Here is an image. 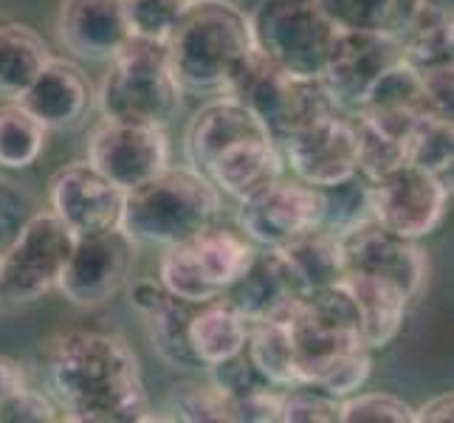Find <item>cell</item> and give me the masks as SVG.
I'll list each match as a JSON object with an SVG mask.
<instances>
[{
  "label": "cell",
  "mask_w": 454,
  "mask_h": 423,
  "mask_svg": "<svg viewBox=\"0 0 454 423\" xmlns=\"http://www.w3.org/2000/svg\"><path fill=\"white\" fill-rule=\"evenodd\" d=\"M339 31H379L403 37L420 12V0H319Z\"/></svg>",
  "instance_id": "obj_26"
},
{
  "label": "cell",
  "mask_w": 454,
  "mask_h": 423,
  "mask_svg": "<svg viewBox=\"0 0 454 423\" xmlns=\"http://www.w3.org/2000/svg\"><path fill=\"white\" fill-rule=\"evenodd\" d=\"M136 243L121 229L76 238L74 252L62 269L57 291L74 308H99L130 279Z\"/></svg>",
  "instance_id": "obj_12"
},
{
  "label": "cell",
  "mask_w": 454,
  "mask_h": 423,
  "mask_svg": "<svg viewBox=\"0 0 454 423\" xmlns=\"http://www.w3.org/2000/svg\"><path fill=\"white\" fill-rule=\"evenodd\" d=\"M169 412L186 423H229V396H223L209 379L184 381L172 387Z\"/></svg>",
  "instance_id": "obj_33"
},
{
  "label": "cell",
  "mask_w": 454,
  "mask_h": 423,
  "mask_svg": "<svg viewBox=\"0 0 454 423\" xmlns=\"http://www.w3.org/2000/svg\"><path fill=\"white\" fill-rule=\"evenodd\" d=\"M0 260H4V252H0Z\"/></svg>",
  "instance_id": "obj_44"
},
{
  "label": "cell",
  "mask_w": 454,
  "mask_h": 423,
  "mask_svg": "<svg viewBox=\"0 0 454 423\" xmlns=\"http://www.w3.org/2000/svg\"><path fill=\"white\" fill-rule=\"evenodd\" d=\"M159 282L172 296H178V300L192 302V305L209 302L215 296H221L207 282V277H203L190 240L164 248V257L159 265Z\"/></svg>",
  "instance_id": "obj_31"
},
{
  "label": "cell",
  "mask_w": 454,
  "mask_h": 423,
  "mask_svg": "<svg viewBox=\"0 0 454 423\" xmlns=\"http://www.w3.org/2000/svg\"><path fill=\"white\" fill-rule=\"evenodd\" d=\"M223 296L248 322H262L288 319L294 308L300 305L302 291L296 288L277 248H257L252 265L231 282Z\"/></svg>",
  "instance_id": "obj_17"
},
{
  "label": "cell",
  "mask_w": 454,
  "mask_h": 423,
  "mask_svg": "<svg viewBox=\"0 0 454 423\" xmlns=\"http://www.w3.org/2000/svg\"><path fill=\"white\" fill-rule=\"evenodd\" d=\"M192 4L195 0H124L130 35L167 40V35Z\"/></svg>",
  "instance_id": "obj_37"
},
{
  "label": "cell",
  "mask_w": 454,
  "mask_h": 423,
  "mask_svg": "<svg viewBox=\"0 0 454 423\" xmlns=\"http://www.w3.org/2000/svg\"><path fill=\"white\" fill-rule=\"evenodd\" d=\"M291 80L294 76L288 71H283L277 62H271L265 54L252 49L229 76L223 93L231 99H238L240 105H246L252 114H257L260 121L269 128V133H274L279 114H283L286 99H288Z\"/></svg>",
  "instance_id": "obj_21"
},
{
  "label": "cell",
  "mask_w": 454,
  "mask_h": 423,
  "mask_svg": "<svg viewBox=\"0 0 454 423\" xmlns=\"http://www.w3.org/2000/svg\"><path fill=\"white\" fill-rule=\"evenodd\" d=\"M406 161L451 181V161H454V133L451 119L427 116L406 138Z\"/></svg>",
  "instance_id": "obj_30"
},
{
  "label": "cell",
  "mask_w": 454,
  "mask_h": 423,
  "mask_svg": "<svg viewBox=\"0 0 454 423\" xmlns=\"http://www.w3.org/2000/svg\"><path fill=\"white\" fill-rule=\"evenodd\" d=\"M221 215V192L192 167H167L124 192L119 229L136 246H176Z\"/></svg>",
  "instance_id": "obj_3"
},
{
  "label": "cell",
  "mask_w": 454,
  "mask_h": 423,
  "mask_svg": "<svg viewBox=\"0 0 454 423\" xmlns=\"http://www.w3.org/2000/svg\"><path fill=\"white\" fill-rule=\"evenodd\" d=\"M277 252L288 265L291 279L296 282V288L302 291V296L310 291L336 286V282L344 277L339 234L327 231L322 226L310 229L308 234H302V238H296L288 246L277 248Z\"/></svg>",
  "instance_id": "obj_24"
},
{
  "label": "cell",
  "mask_w": 454,
  "mask_h": 423,
  "mask_svg": "<svg viewBox=\"0 0 454 423\" xmlns=\"http://www.w3.org/2000/svg\"><path fill=\"white\" fill-rule=\"evenodd\" d=\"M51 420H62L59 403L28 384L0 403V423H51Z\"/></svg>",
  "instance_id": "obj_39"
},
{
  "label": "cell",
  "mask_w": 454,
  "mask_h": 423,
  "mask_svg": "<svg viewBox=\"0 0 454 423\" xmlns=\"http://www.w3.org/2000/svg\"><path fill=\"white\" fill-rule=\"evenodd\" d=\"M341 286L356 305L358 339H362L364 348L375 353L384 350L387 344H393L403 327L406 310H410V296L395 282L362 271H344Z\"/></svg>",
  "instance_id": "obj_20"
},
{
  "label": "cell",
  "mask_w": 454,
  "mask_h": 423,
  "mask_svg": "<svg viewBox=\"0 0 454 423\" xmlns=\"http://www.w3.org/2000/svg\"><path fill=\"white\" fill-rule=\"evenodd\" d=\"M370 217V184L362 176H353L336 186L322 190V229L348 231L350 226Z\"/></svg>",
  "instance_id": "obj_32"
},
{
  "label": "cell",
  "mask_w": 454,
  "mask_h": 423,
  "mask_svg": "<svg viewBox=\"0 0 454 423\" xmlns=\"http://www.w3.org/2000/svg\"><path fill=\"white\" fill-rule=\"evenodd\" d=\"M283 164L294 178L317 190L358 176L356 114H327L279 141Z\"/></svg>",
  "instance_id": "obj_9"
},
{
  "label": "cell",
  "mask_w": 454,
  "mask_h": 423,
  "mask_svg": "<svg viewBox=\"0 0 454 423\" xmlns=\"http://www.w3.org/2000/svg\"><path fill=\"white\" fill-rule=\"evenodd\" d=\"M341 423H415V406L389 393H353L341 398Z\"/></svg>",
  "instance_id": "obj_36"
},
{
  "label": "cell",
  "mask_w": 454,
  "mask_h": 423,
  "mask_svg": "<svg viewBox=\"0 0 454 423\" xmlns=\"http://www.w3.org/2000/svg\"><path fill=\"white\" fill-rule=\"evenodd\" d=\"M356 128H358V176H362L367 184L379 181L381 176L398 169L401 164H410L406 161L403 141H395V138L379 133L358 116H356Z\"/></svg>",
  "instance_id": "obj_35"
},
{
  "label": "cell",
  "mask_w": 454,
  "mask_h": 423,
  "mask_svg": "<svg viewBox=\"0 0 454 423\" xmlns=\"http://www.w3.org/2000/svg\"><path fill=\"white\" fill-rule=\"evenodd\" d=\"M209 370V381L221 389L223 396L229 398H240V396H248L254 393V389H262V387H271L269 381L262 379V375L257 372L254 362L248 358L246 348L240 353H234L229 358H223V362H217Z\"/></svg>",
  "instance_id": "obj_38"
},
{
  "label": "cell",
  "mask_w": 454,
  "mask_h": 423,
  "mask_svg": "<svg viewBox=\"0 0 454 423\" xmlns=\"http://www.w3.org/2000/svg\"><path fill=\"white\" fill-rule=\"evenodd\" d=\"M49 128L31 116L20 102L0 105V167L28 169L40 161L49 141Z\"/></svg>",
  "instance_id": "obj_29"
},
{
  "label": "cell",
  "mask_w": 454,
  "mask_h": 423,
  "mask_svg": "<svg viewBox=\"0 0 454 423\" xmlns=\"http://www.w3.org/2000/svg\"><path fill=\"white\" fill-rule=\"evenodd\" d=\"M51 396L62 420L142 423L150 420V396L138 356L121 336L71 331L45 353Z\"/></svg>",
  "instance_id": "obj_1"
},
{
  "label": "cell",
  "mask_w": 454,
  "mask_h": 423,
  "mask_svg": "<svg viewBox=\"0 0 454 423\" xmlns=\"http://www.w3.org/2000/svg\"><path fill=\"white\" fill-rule=\"evenodd\" d=\"M451 418H454V396L451 393L434 396L424 406L415 410V420H420V423H451Z\"/></svg>",
  "instance_id": "obj_43"
},
{
  "label": "cell",
  "mask_w": 454,
  "mask_h": 423,
  "mask_svg": "<svg viewBox=\"0 0 454 423\" xmlns=\"http://www.w3.org/2000/svg\"><path fill=\"white\" fill-rule=\"evenodd\" d=\"M238 203L240 231L257 248H283L322 226V190L286 172Z\"/></svg>",
  "instance_id": "obj_8"
},
{
  "label": "cell",
  "mask_w": 454,
  "mask_h": 423,
  "mask_svg": "<svg viewBox=\"0 0 454 423\" xmlns=\"http://www.w3.org/2000/svg\"><path fill=\"white\" fill-rule=\"evenodd\" d=\"M248 322L226 296L200 302L190 319V348L200 367H212L223 358L240 353L248 339Z\"/></svg>",
  "instance_id": "obj_22"
},
{
  "label": "cell",
  "mask_w": 454,
  "mask_h": 423,
  "mask_svg": "<svg viewBox=\"0 0 454 423\" xmlns=\"http://www.w3.org/2000/svg\"><path fill=\"white\" fill-rule=\"evenodd\" d=\"M90 99L93 88L82 68L71 59L51 57L14 102H20L49 130H68L85 119Z\"/></svg>",
  "instance_id": "obj_16"
},
{
  "label": "cell",
  "mask_w": 454,
  "mask_h": 423,
  "mask_svg": "<svg viewBox=\"0 0 454 423\" xmlns=\"http://www.w3.org/2000/svg\"><path fill=\"white\" fill-rule=\"evenodd\" d=\"M339 248L344 271H362L395 282L410 300H418L427 288L429 257L424 246L412 238H401V234L389 231L372 217L341 231Z\"/></svg>",
  "instance_id": "obj_11"
},
{
  "label": "cell",
  "mask_w": 454,
  "mask_h": 423,
  "mask_svg": "<svg viewBox=\"0 0 454 423\" xmlns=\"http://www.w3.org/2000/svg\"><path fill=\"white\" fill-rule=\"evenodd\" d=\"M451 181L415 164H401L370 184V217L401 238H429L443 223Z\"/></svg>",
  "instance_id": "obj_7"
},
{
  "label": "cell",
  "mask_w": 454,
  "mask_h": 423,
  "mask_svg": "<svg viewBox=\"0 0 454 423\" xmlns=\"http://www.w3.org/2000/svg\"><path fill=\"white\" fill-rule=\"evenodd\" d=\"M88 164L121 192L169 167V138L159 124L102 119L88 138Z\"/></svg>",
  "instance_id": "obj_10"
},
{
  "label": "cell",
  "mask_w": 454,
  "mask_h": 423,
  "mask_svg": "<svg viewBox=\"0 0 454 423\" xmlns=\"http://www.w3.org/2000/svg\"><path fill=\"white\" fill-rule=\"evenodd\" d=\"M167 296H169V291L161 286L159 277L155 279H136L130 286V308L138 313V317H145V313H150L153 308H159Z\"/></svg>",
  "instance_id": "obj_41"
},
{
  "label": "cell",
  "mask_w": 454,
  "mask_h": 423,
  "mask_svg": "<svg viewBox=\"0 0 454 423\" xmlns=\"http://www.w3.org/2000/svg\"><path fill=\"white\" fill-rule=\"evenodd\" d=\"M192 310H195L192 302H184L178 296L169 294L159 308H153L150 313L142 317L155 353H159L167 364L181 367V370H203L190 348Z\"/></svg>",
  "instance_id": "obj_27"
},
{
  "label": "cell",
  "mask_w": 454,
  "mask_h": 423,
  "mask_svg": "<svg viewBox=\"0 0 454 423\" xmlns=\"http://www.w3.org/2000/svg\"><path fill=\"white\" fill-rule=\"evenodd\" d=\"M229 420L277 423L279 420V387H262L248 396L229 398Z\"/></svg>",
  "instance_id": "obj_40"
},
{
  "label": "cell",
  "mask_w": 454,
  "mask_h": 423,
  "mask_svg": "<svg viewBox=\"0 0 454 423\" xmlns=\"http://www.w3.org/2000/svg\"><path fill=\"white\" fill-rule=\"evenodd\" d=\"M248 23L254 49L291 76H322L339 35L319 0H260Z\"/></svg>",
  "instance_id": "obj_5"
},
{
  "label": "cell",
  "mask_w": 454,
  "mask_h": 423,
  "mask_svg": "<svg viewBox=\"0 0 454 423\" xmlns=\"http://www.w3.org/2000/svg\"><path fill=\"white\" fill-rule=\"evenodd\" d=\"M57 35L74 57L111 62L130 37L124 0H62Z\"/></svg>",
  "instance_id": "obj_15"
},
{
  "label": "cell",
  "mask_w": 454,
  "mask_h": 423,
  "mask_svg": "<svg viewBox=\"0 0 454 423\" xmlns=\"http://www.w3.org/2000/svg\"><path fill=\"white\" fill-rule=\"evenodd\" d=\"M286 172L283 153L271 133L248 136L229 145L215 155V161L207 167L203 178H207L217 192L229 195L234 200H243L260 186L279 178Z\"/></svg>",
  "instance_id": "obj_18"
},
{
  "label": "cell",
  "mask_w": 454,
  "mask_h": 423,
  "mask_svg": "<svg viewBox=\"0 0 454 423\" xmlns=\"http://www.w3.org/2000/svg\"><path fill=\"white\" fill-rule=\"evenodd\" d=\"M181 93L169 68L167 43L130 35L114 54L97 102L105 119L167 128L181 111Z\"/></svg>",
  "instance_id": "obj_4"
},
{
  "label": "cell",
  "mask_w": 454,
  "mask_h": 423,
  "mask_svg": "<svg viewBox=\"0 0 454 423\" xmlns=\"http://www.w3.org/2000/svg\"><path fill=\"white\" fill-rule=\"evenodd\" d=\"M74 231L51 209L31 215L4 248L0 300L12 305H28L51 294L74 252Z\"/></svg>",
  "instance_id": "obj_6"
},
{
  "label": "cell",
  "mask_w": 454,
  "mask_h": 423,
  "mask_svg": "<svg viewBox=\"0 0 454 423\" xmlns=\"http://www.w3.org/2000/svg\"><path fill=\"white\" fill-rule=\"evenodd\" d=\"M246 353L254 362L257 372L271 387L296 384L294 372V339L288 319H262L252 322L246 339Z\"/></svg>",
  "instance_id": "obj_28"
},
{
  "label": "cell",
  "mask_w": 454,
  "mask_h": 423,
  "mask_svg": "<svg viewBox=\"0 0 454 423\" xmlns=\"http://www.w3.org/2000/svg\"><path fill=\"white\" fill-rule=\"evenodd\" d=\"M28 384L26 370L18 358L12 356H0V403H4L9 396H14L18 389H23Z\"/></svg>",
  "instance_id": "obj_42"
},
{
  "label": "cell",
  "mask_w": 454,
  "mask_h": 423,
  "mask_svg": "<svg viewBox=\"0 0 454 423\" xmlns=\"http://www.w3.org/2000/svg\"><path fill=\"white\" fill-rule=\"evenodd\" d=\"M164 43L172 76L190 93H223L234 68L254 49L248 14L229 0H195Z\"/></svg>",
  "instance_id": "obj_2"
},
{
  "label": "cell",
  "mask_w": 454,
  "mask_h": 423,
  "mask_svg": "<svg viewBox=\"0 0 454 423\" xmlns=\"http://www.w3.org/2000/svg\"><path fill=\"white\" fill-rule=\"evenodd\" d=\"M341 398L313 384H291L279 389V420L283 423H336Z\"/></svg>",
  "instance_id": "obj_34"
},
{
  "label": "cell",
  "mask_w": 454,
  "mask_h": 423,
  "mask_svg": "<svg viewBox=\"0 0 454 423\" xmlns=\"http://www.w3.org/2000/svg\"><path fill=\"white\" fill-rule=\"evenodd\" d=\"M262 133H269V128L260 121L257 114H252L238 99L226 97V93H217V99L203 105L192 116L190 128H186V138H184L186 161L203 176L221 150H226L240 138L262 136Z\"/></svg>",
  "instance_id": "obj_19"
},
{
  "label": "cell",
  "mask_w": 454,
  "mask_h": 423,
  "mask_svg": "<svg viewBox=\"0 0 454 423\" xmlns=\"http://www.w3.org/2000/svg\"><path fill=\"white\" fill-rule=\"evenodd\" d=\"M395 62H401L398 37L379 31H339L322 68V82L341 111L356 114Z\"/></svg>",
  "instance_id": "obj_13"
},
{
  "label": "cell",
  "mask_w": 454,
  "mask_h": 423,
  "mask_svg": "<svg viewBox=\"0 0 454 423\" xmlns=\"http://www.w3.org/2000/svg\"><path fill=\"white\" fill-rule=\"evenodd\" d=\"M49 200L51 212L74 231V238H88L119 229L124 192L88 161H74L54 172Z\"/></svg>",
  "instance_id": "obj_14"
},
{
  "label": "cell",
  "mask_w": 454,
  "mask_h": 423,
  "mask_svg": "<svg viewBox=\"0 0 454 423\" xmlns=\"http://www.w3.org/2000/svg\"><path fill=\"white\" fill-rule=\"evenodd\" d=\"M54 54L35 28L0 23V97L18 99Z\"/></svg>",
  "instance_id": "obj_25"
},
{
  "label": "cell",
  "mask_w": 454,
  "mask_h": 423,
  "mask_svg": "<svg viewBox=\"0 0 454 423\" xmlns=\"http://www.w3.org/2000/svg\"><path fill=\"white\" fill-rule=\"evenodd\" d=\"M190 246L203 277H207V282L221 296L252 265L257 255V246L240 229L223 226L217 221L209 223L207 229H200L195 238H190Z\"/></svg>",
  "instance_id": "obj_23"
}]
</instances>
